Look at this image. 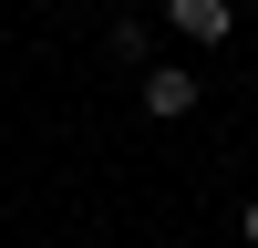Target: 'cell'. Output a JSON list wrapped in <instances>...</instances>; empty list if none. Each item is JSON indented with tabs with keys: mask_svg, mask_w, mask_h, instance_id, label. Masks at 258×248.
<instances>
[{
	"mask_svg": "<svg viewBox=\"0 0 258 248\" xmlns=\"http://www.w3.org/2000/svg\"><path fill=\"white\" fill-rule=\"evenodd\" d=\"M165 21H176V31L207 52V41H227V31H238V0H165Z\"/></svg>",
	"mask_w": 258,
	"mask_h": 248,
	"instance_id": "6da1fadb",
	"label": "cell"
},
{
	"mask_svg": "<svg viewBox=\"0 0 258 248\" xmlns=\"http://www.w3.org/2000/svg\"><path fill=\"white\" fill-rule=\"evenodd\" d=\"M145 114H197V73H186V62H155V73H145Z\"/></svg>",
	"mask_w": 258,
	"mask_h": 248,
	"instance_id": "7a4b0ae2",
	"label": "cell"
},
{
	"mask_svg": "<svg viewBox=\"0 0 258 248\" xmlns=\"http://www.w3.org/2000/svg\"><path fill=\"white\" fill-rule=\"evenodd\" d=\"M238 227H248V248H258V197H248V217H238Z\"/></svg>",
	"mask_w": 258,
	"mask_h": 248,
	"instance_id": "3957f363",
	"label": "cell"
}]
</instances>
